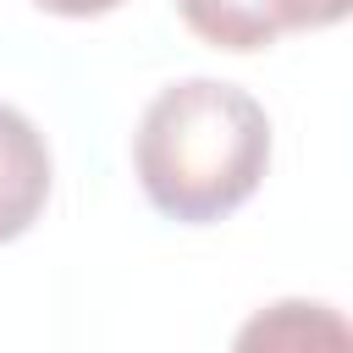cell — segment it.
Instances as JSON below:
<instances>
[{
	"mask_svg": "<svg viewBox=\"0 0 353 353\" xmlns=\"http://www.w3.org/2000/svg\"><path fill=\"white\" fill-rule=\"evenodd\" d=\"M270 165V116L265 105L221 77L165 83L132 132V171L143 199L182 221L204 226L232 215Z\"/></svg>",
	"mask_w": 353,
	"mask_h": 353,
	"instance_id": "1",
	"label": "cell"
},
{
	"mask_svg": "<svg viewBox=\"0 0 353 353\" xmlns=\"http://www.w3.org/2000/svg\"><path fill=\"white\" fill-rule=\"evenodd\" d=\"M232 353H353V331L336 303L276 298L237 325Z\"/></svg>",
	"mask_w": 353,
	"mask_h": 353,
	"instance_id": "2",
	"label": "cell"
},
{
	"mask_svg": "<svg viewBox=\"0 0 353 353\" xmlns=\"http://www.w3.org/2000/svg\"><path fill=\"white\" fill-rule=\"evenodd\" d=\"M50 199V143L17 110L0 105V243L22 237Z\"/></svg>",
	"mask_w": 353,
	"mask_h": 353,
	"instance_id": "3",
	"label": "cell"
},
{
	"mask_svg": "<svg viewBox=\"0 0 353 353\" xmlns=\"http://www.w3.org/2000/svg\"><path fill=\"white\" fill-rule=\"evenodd\" d=\"M182 22L215 50H265L281 39L276 0H176Z\"/></svg>",
	"mask_w": 353,
	"mask_h": 353,
	"instance_id": "4",
	"label": "cell"
},
{
	"mask_svg": "<svg viewBox=\"0 0 353 353\" xmlns=\"http://www.w3.org/2000/svg\"><path fill=\"white\" fill-rule=\"evenodd\" d=\"M276 17H281V33L287 28H331L347 17V0H276Z\"/></svg>",
	"mask_w": 353,
	"mask_h": 353,
	"instance_id": "5",
	"label": "cell"
},
{
	"mask_svg": "<svg viewBox=\"0 0 353 353\" xmlns=\"http://www.w3.org/2000/svg\"><path fill=\"white\" fill-rule=\"evenodd\" d=\"M33 6H44V11H55V17H105V11H116L121 0H33Z\"/></svg>",
	"mask_w": 353,
	"mask_h": 353,
	"instance_id": "6",
	"label": "cell"
}]
</instances>
